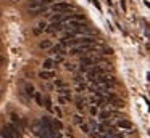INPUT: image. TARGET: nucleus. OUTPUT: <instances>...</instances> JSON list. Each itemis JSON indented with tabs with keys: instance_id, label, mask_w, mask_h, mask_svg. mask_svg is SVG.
Returning <instances> with one entry per match:
<instances>
[{
	"instance_id": "nucleus-1",
	"label": "nucleus",
	"mask_w": 150,
	"mask_h": 138,
	"mask_svg": "<svg viewBox=\"0 0 150 138\" xmlns=\"http://www.w3.org/2000/svg\"><path fill=\"white\" fill-rule=\"evenodd\" d=\"M52 10L55 13H63V11H69L71 10V5H69L68 2H58L55 3V5L52 6Z\"/></svg>"
},
{
	"instance_id": "nucleus-2",
	"label": "nucleus",
	"mask_w": 150,
	"mask_h": 138,
	"mask_svg": "<svg viewBox=\"0 0 150 138\" xmlns=\"http://www.w3.org/2000/svg\"><path fill=\"white\" fill-rule=\"evenodd\" d=\"M115 116V111H111V109H103V111L98 112V117H100V120H107V119L113 117Z\"/></svg>"
},
{
	"instance_id": "nucleus-3",
	"label": "nucleus",
	"mask_w": 150,
	"mask_h": 138,
	"mask_svg": "<svg viewBox=\"0 0 150 138\" xmlns=\"http://www.w3.org/2000/svg\"><path fill=\"white\" fill-rule=\"evenodd\" d=\"M42 66H44V69H47V71H52L53 67L57 66V61H55V60H52V58H47V60L44 61V64H42Z\"/></svg>"
},
{
	"instance_id": "nucleus-4",
	"label": "nucleus",
	"mask_w": 150,
	"mask_h": 138,
	"mask_svg": "<svg viewBox=\"0 0 150 138\" xmlns=\"http://www.w3.org/2000/svg\"><path fill=\"white\" fill-rule=\"evenodd\" d=\"M116 127H120V128H126V130H131V128H132V124H131L129 120H126V119H121V120H118V122H116Z\"/></svg>"
},
{
	"instance_id": "nucleus-5",
	"label": "nucleus",
	"mask_w": 150,
	"mask_h": 138,
	"mask_svg": "<svg viewBox=\"0 0 150 138\" xmlns=\"http://www.w3.org/2000/svg\"><path fill=\"white\" fill-rule=\"evenodd\" d=\"M47 11V6L45 5H42V6H37V8H31L29 10V13L33 16H37V15H42V13H45Z\"/></svg>"
},
{
	"instance_id": "nucleus-6",
	"label": "nucleus",
	"mask_w": 150,
	"mask_h": 138,
	"mask_svg": "<svg viewBox=\"0 0 150 138\" xmlns=\"http://www.w3.org/2000/svg\"><path fill=\"white\" fill-rule=\"evenodd\" d=\"M7 127H8V130H10L11 133H13L15 137H16V138H21V130H20V128H18L15 124H8Z\"/></svg>"
},
{
	"instance_id": "nucleus-7",
	"label": "nucleus",
	"mask_w": 150,
	"mask_h": 138,
	"mask_svg": "<svg viewBox=\"0 0 150 138\" xmlns=\"http://www.w3.org/2000/svg\"><path fill=\"white\" fill-rule=\"evenodd\" d=\"M63 47H65V45H62V43L55 45V47H52L50 53H53V55H63V53H65V48H63Z\"/></svg>"
},
{
	"instance_id": "nucleus-8",
	"label": "nucleus",
	"mask_w": 150,
	"mask_h": 138,
	"mask_svg": "<svg viewBox=\"0 0 150 138\" xmlns=\"http://www.w3.org/2000/svg\"><path fill=\"white\" fill-rule=\"evenodd\" d=\"M53 76H55V72H53V71H42V72H40L39 74V77H40V79H52V77Z\"/></svg>"
},
{
	"instance_id": "nucleus-9",
	"label": "nucleus",
	"mask_w": 150,
	"mask_h": 138,
	"mask_svg": "<svg viewBox=\"0 0 150 138\" xmlns=\"http://www.w3.org/2000/svg\"><path fill=\"white\" fill-rule=\"evenodd\" d=\"M58 95H62V96H66V98H71V90L69 88H62V90H58Z\"/></svg>"
},
{
	"instance_id": "nucleus-10",
	"label": "nucleus",
	"mask_w": 150,
	"mask_h": 138,
	"mask_svg": "<svg viewBox=\"0 0 150 138\" xmlns=\"http://www.w3.org/2000/svg\"><path fill=\"white\" fill-rule=\"evenodd\" d=\"M2 133L5 135V138H16V137H15V135L10 132V130H8V127H4V130H2Z\"/></svg>"
},
{
	"instance_id": "nucleus-11",
	"label": "nucleus",
	"mask_w": 150,
	"mask_h": 138,
	"mask_svg": "<svg viewBox=\"0 0 150 138\" xmlns=\"http://www.w3.org/2000/svg\"><path fill=\"white\" fill-rule=\"evenodd\" d=\"M44 103H45L44 106H45V108L49 109V111H52V104H50V98H49V96H45V99H44Z\"/></svg>"
},
{
	"instance_id": "nucleus-12",
	"label": "nucleus",
	"mask_w": 150,
	"mask_h": 138,
	"mask_svg": "<svg viewBox=\"0 0 150 138\" xmlns=\"http://www.w3.org/2000/svg\"><path fill=\"white\" fill-rule=\"evenodd\" d=\"M50 45H52V43H50L49 40H45V42H40V48H49Z\"/></svg>"
},
{
	"instance_id": "nucleus-13",
	"label": "nucleus",
	"mask_w": 150,
	"mask_h": 138,
	"mask_svg": "<svg viewBox=\"0 0 150 138\" xmlns=\"http://www.w3.org/2000/svg\"><path fill=\"white\" fill-rule=\"evenodd\" d=\"M26 93L28 95H34V88L31 85H26Z\"/></svg>"
},
{
	"instance_id": "nucleus-14",
	"label": "nucleus",
	"mask_w": 150,
	"mask_h": 138,
	"mask_svg": "<svg viewBox=\"0 0 150 138\" xmlns=\"http://www.w3.org/2000/svg\"><path fill=\"white\" fill-rule=\"evenodd\" d=\"M81 128H82V132H86V133H89V128H91V127H89L87 124H81Z\"/></svg>"
},
{
	"instance_id": "nucleus-15",
	"label": "nucleus",
	"mask_w": 150,
	"mask_h": 138,
	"mask_svg": "<svg viewBox=\"0 0 150 138\" xmlns=\"http://www.w3.org/2000/svg\"><path fill=\"white\" fill-rule=\"evenodd\" d=\"M34 96H36V101L39 103V104H42V98H40V95H39V93H34Z\"/></svg>"
},
{
	"instance_id": "nucleus-16",
	"label": "nucleus",
	"mask_w": 150,
	"mask_h": 138,
	"mask_svg": "<svg viewBox=\"0 0 150 138\" xmlns=\"http://www.w3.org/2000/svg\"><path fill=\"white\" fill-rule=\"evenodd\" d=\"M91 114L92 116H97V106H92V108H91Z\"/></svg>"
},
{
	"instance_id": "nucleus-17",
	"label": "nucleus",
	"mask_w": 150,
	"mask_h": 138,
	"mask_svg": "<svg viewBox=\"0 0 150 138\" xmlns=\"http://www.w3.org/2000/svg\"><path fill=\"white\" fill-rule=\"evenodd\" d=\"M82 80H84V79H82L81 76H76V77H74V82H76V83H81Z\"/></svg>"
},
{
	"instance_id": "nucleus-18",
	"label": "nucleus",
	"mask_w": 150,
	"mask_h": 138,
	"mask_svg": "<svg viewBox=\"0 0 150 138\" xmlns=\"http://www.w3.org/2000/svg\"><path fill=\"white\" fill-rule=\"evenodd\" d=\"M53 125H55V128H62V122L58 120H53Z\"/></svg>"
},
{
	"instance_id": "nucleus-19",
	"label": "nucleus",
	"mask_w": 150,
	"mask_h": 138,
	"mask_svg": "<svg viewBox=\"0 0 150 138\" xmlns=\"http://www.w3.org/2000/svg\"><path fill=\"white\" fill-rule=\"evenodd\" d=\"M74 120L78 122V124H82V119H81V116H76V117H74Z\"/></svg>"
},
{
	"instance_id": "nucleus-20",
	"label": "nucleus",
	"mask_w": 150,
	"mask_h": 138,
	"mask_svg": "<svg viewBox=\"0 0 150 138\" xmlns=\"http://www.w3.org/2000/svg\"><path fill=\"white\" fill-rule=\"evenodd\" d=\"M57 87H65V83H63V82H60V80H57Z\"/></svg>"
},
{
	"instance_id": "nucleus-21",
	"label": "nucleus",
	"mask_w": 150,
	"mask_h": 138,
	"mask_svg": "<svg viewBox=\"0 0 150 138\" xmlns=\"http://www.w3.org/2000/svg\"><path fill=\"white\" fill-rule=\"evenodd\" d=\"M0 138H5V135H4V133H2V132H0Z\"/></svg>"
}]
</instances>
